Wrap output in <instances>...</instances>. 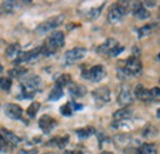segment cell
I'll return each instance as SVG.
<instances>
[{
	"instance_id": "obj_15",
	"label": "cell",
	"mask_w": 160,
	"mask_h": 154,
	"mask_svg": "<svg viewBox=\"0 0 160 154\" xmlns=\"http://www.w3.org/2000/svg\"><path fill=\"white\" fill-rule=\"evenodd\" d=\"M133 15L139 20H145L150 16V13L143 6V3H136L133 9Z\"/></svg>"
},
{
	"instance_id": "obj_37",
	"label": "cell",
	"mask_w": 160,
	"mask_h": 154,
	"mask_svg": "<svg viewBox=\"0 0 160 154\" xmlns=\"http://www.w3.org/2000/svg\"><path fill=\"white\" fill-rule=\"evenodd\" d=\"M145 6H155V1H145L143 3Z\"/></svg>"
},
{
	"instance_id": "obj_17",
	"label": "cell",
	"mask_w": 160,
	"mask_h": 154,
	"mask_svg": "<svg viewBox=\"0 0 160 154\" xmlns=\"http://www.w3.org/2000/svg\"><path fill=\"white\" fill-rule=\"evenodd\" d=\"M68 88H69L70 95L74 97H82L86 94V88H85L84 85L77 84V83H72Z\"/></svg>"
},
{
	"instance_id": "obj_20",
	"label": "cell",
	"mask_w": 160,
	"mask_h": 154,
	"mask_svg": "<svg viewBox=\"0 0 160 154\" xmlns=\"http://www.w3.org/2000/svg\"><path fill=\"white\" fill-rule=\"evenodd\" d=\"M69 142V136L65 135L63 137H56L53 139L49 141V143H47V146H56L58 148H64Z\"/></svg>"
},
{
	"instance_id": "obj_24",
	"label": "cell",
	"mask_w": 160,
	"mask_h": 154,
	"mask_svg": "<svg viewBox=\"0 0 160 154\" xmlns=\"http://www.w3.org/2000/svg\"><path fill=\"white\" fill-rule=\"evenodd\" d=\"M1 8L5 13H12L16 10V8H19V3L18 1H4L1 3Z\"/></svg>"
},
{
	"instance_id": "obj_28",
	"label": "cell",
	"mask_w": 160,
	"mask_h": 154,
	"mask_svg": "<svg viewBox=\"0 0 160 154\" xmlns=\"http://www.w3.org/2000/svg\"><path fill=\"white\" fill-rule=\"evenodd\" d=\"M59 111H60V114H62V115L67 116V117H69V116L73 115L74 109H73L72 101H70V102H67V104H65V105H63V106H60Z\"/></svg>"
},
{
	"instance_id": "obj_14",
	"label": "cell",
	"mask_w": 160,
	"mask_h": 154,
	"mask_svg": "<svg viewBox=\"0 0 160 154\" xmlns=\"http://www.w3.org/2000/svg\"><path fill=\"white\" fill-rule=\"evenodd\" d=\"M0 136L4 138V141H5L6 143L14 144V146L19 144L21 142L20 137H18L14 132H11V131H9V130H6V128H1V130H0Z\"/></svg>"
},
{
	"instance_id": "obj_8",
	"label": "cell",
	"mask_w": 160,
	"mask_h": 154,
	"mask_svg": "<svg viewBox=\"0 0 160 154\" xmlns=\"http://www.w3.org/2000/svg\"><path fill=\"white\" fill-rule=\"evenodd\" d=\"M92 96L95 99V102H96L98 106H103L107 102H110V100H111V93H110V89L108 88L101 86V88H98L96 90L92 91Z\"/></svg>"
},
{
	"instance_id": "obj_38",
	"label": "cell",
	"mask_w": 160,
	"mask_h": 154,
	"mask_svg": "<svg viewBox=\"0 0 160 154\" xmlns=\"http://www.w3.org/2000/svg\"><path fill=\"white\" fill-rule=\"evenodd\" d=\"M63 154H81L80 152H75V151H64Z\"/></svg>"
},
{
	"instance_id": "obj_18",
	"label": "cell",
	"mask_w": 160,
	"mask_h": 154,
	"mask_svg": "<svg viewBox=\"0 0 160 154\" xmlns=\"http://www.w3.org/2000/svg\"><path fill=\"white\" fill-rule=\"evenodd\" d=\"M20 53H21V47L19 43L10 44L6 48V51H5V56H6V58H9V59H16V58L20 56Z\"/></svg>"
},
{
	"instance_id": "obj_23",
	"label": "cell",
	"mask_w": 160,
	"mask_h": 154,
	"mask_svg": "<svg viewBox=\"0 0 160 154\" xmlns=\"http://www.w3.org/2000/svg\"><path fill=\"white\" fill-rule=\"evenodd\" d=\"M72 83H73V81H72V77H70L69 74H62V75H59V77L57 78V80H56V85H58L60 88H63V86H69Z\"/></svg>"
},
{
	"instance_id": "obj_10",
	"label": "cell",
	"mask_w": 160,
	"mask_h": 154,
	"mask_svg": "<svg viewBox=\"0 0 160 154\" xmlns=\"http://www.w3.org/2000/svg\"><path fill=\"white\" fill-rule=\"evenodd\" d=\"M38 126H40V128L43 131V133H49L56 126H57V121L53 118V117H51V116L48 115H43L41 117L40 120H38Z\"/></svg>"
},
{
	"instance_id": "obj_19",
	"label": "cell",
	"mask_w": 160,
	"mask_h": 154,
	"mask_svg": "<svg viewBox=\"0 0 160 154\" xmlns=\"http://www.w3.org/2000/svg\"><path fill=\"white\" fill-rule=\"evenodd\" d=\"M113 141H115V144L117 147H120V148H127L129 146L132 138H131L129 135H118V136H115Z\"/></svg>"
},
{
	"instance_id": "obj_5",
	"label": "cell",
	"mask_w": 160,
	"mask_h": 154,
	"mask_svg": "<svg viewBox=\"0 0 160 154\" xmlns=\"http://www.w3.org/2000/svg\"><path fill=\"white\" fill-rule=\"evenodd\" d=\"M63 21H64V15H57V16L49 18L48 20L43 21L42 23H40V25L36 27V32H37L38 35L47 33V32L54 30L56 27H58L59 25H62Z\"/></svg>"
},
{
	"instance_id": "obj_29",
	"label": "cell",
	"mask_w": 160,
	"mask_h": 154,
	"mask_svg": "<svg viewBox=\"0 0 160 154\" xmlns=\"http://www.w3.org/2000/svg\"><path fill=\"white\" fill-rule=\"evenodd\" d=\"M157 135H158V128L154 127V126H152V125H148L143 130V136L144 137H154V136Z\"/></svg>"
},
{
	"instance_id": "obj_35",
	"label": "cell",
	"mask_w": 160,
	"mask_h": 154,
	"mask_svg": "<svg viewBox=\"0 0 160 154\" xmlns=\"http://www.w3.org/2000/svg\"><path fill=\"white\" fill-rule=\"evenodd\" d=\"M37 151L36 149H21L20 152H18V154H36Z\"/></svg>"
},
{
	"instance_id": "obj_9",
	"label": "cell",
	"mask_w": 160,
	"mask_h": 154,
	"mask_svg": "<svg viewBox=\"0 0 160 154\" xmlns=\"http://www.w3.org/2000/svg\"><path fill=\"white\" fill-rule=\"evenodd\" d=\"M4 114L11 120H20L23 111L18 104H6L4 107Z\"/></svg>"
},
{
	"instance_id": "obj_26",
	"label": "cell",
	"mask_w": 160,
	"mask_h": 154,
	"mask_svg": "<svg viewBox=\"0 0 160 154\" xmlns=\"http://www.w3.org/2000/svg\"><path fill=\"white\" fill-rule=\"evenodd\" d=\"M26 72H27V69L23 67H15L14 69L9 70V75L11 78H21L26 74Z\"/></svg>"
},
{
	"instance_id": "obj_41",
	"label": "cell",
	"mask_w": 160,
	"mask_h": 154,
	"mask_svg": "<svg viewBox=\"0 0 160 154\" xmlns=\"http://www.w3.org/2000/svg\"><path fill=\"white\" fill-rule=\"evenodd\" d=\"M2 72V65H1V63H0V73Z\"/></svg>"
},
{
	"instance_id": "obj_42",
	"label": "cell",
	"mask_w": 160,
	"mask_h": 154,
	"mask_svg": "<svg viewBox=\"0 0 160 154\" xmlns=\"http://www.w3.org/2000/svg\"><path fill=\"white\" fill-rule=\"evenodd\" d=\"M46 154H52V153H46Z\"/></svg>"
},
{
	"instance_id": "obj_7",
	"label": "cell",
	"mask_w": 160,
	"mask_h": 154,
	"mask_svg": "<svg viewBox=\"0 0 160 154\" xmlns=\"http://www.w3.org/2000/svg\"><path fill=\"white\" fill-rule=\"evenodd\" d=\"M40 56H43L42 54V47H37V48L31 49V51H27V52H21L20 56L15 59V64L19 65L20 63L33 62V60H36Z\"/></svg>"
},
{
	"instance_id": "obj_3",
	"label": "cell",
	"mask_w": 160,
	"mask_h": 154,
	"mask_svg": "<svg viewBox=\"0 0 160 154\" xmlns=\"http://www.w3.org/2000/svg\"><path fill=\"white\" fill-rule=\"evenodd\" d=\"M142 69L143 67H142V62L139 60V58L137 56H132V57L127 58L122 72L126 77H138L142 73Z\"/></svg>"
},
{
	"instance_id": "obj_32",
	"label": "cell",
	"mask_w": 160,
	"mask_h": 154,
	"mask_svg": "<svg viewBox=\"0 0 160 154\" xmlns=\"http://www.w3.org/2000/svg\"><path fill=\"white\" fill-rule=\"evenodd\" d=\"M144 90H145V88H144L142 84H138V85L134 88V96L140 100V97H142V95H143Z\"/></svg>"
},
{
	"instance_id": "obj_13",
	"label": "cell",
	"mask_w": 160,
	"mask_h": 154,
	"mask_svg": "<svg viewBox=\"0 0 160 154\" xmlns=\"http://www.w3.org/2000/svg\"><path fill=\"white\" fill-rule=\"evenodd\" d=\"M120 43H118V41L115 38H108L106 39L102 44H100L99 47H98V53H100V54H110L111 53V51L116 47V46H118Z\"/></svg>"
},
{
	"instance_id": "obj_33",
	"label": "cell",
	"mask_w": 160,
	"mask_h": 154,
	"mask_svg": "<svg viewBox=\"0 0 160 154\" xmlns=\"http://www.w3.org/2000/svg\"><path fill=\"white\" fill-rule=\"evenodd\" d=\"M124 51V47L123 46H121V44H118V46H116L112 51H111V53L108 54V56H111V57H117L120 53H122Z\"/></svg>"
},
{
	"instance_id": "obj_1",
	"label": "cell",
	"mask_w": 160,
	"mask_h": 154,
	"mask_svg": "<svg viewBox=\"0 0 160 154\" xmlns=\"http://www.w3.org/2000/svg\"><path fill=\"white\" fill-rule=\"evenodd\" d=\"M64 46V33L62 31H54L48 36L44 44L42 46L43 56H52Z\"/></svg>"
},
{
	"instance_id": "obj_25",
	"label": "cell",
	"mask_w": 160,
	"mask_h": 154,
	"mask_svg": "<svg viewBox=\"0 0 160 154\" xmlns=\"http://www.w3.org/2000/svg\"><path fill=\"white\" fill-rule=\"evenodd\" d=\"M62 96H63V88L56 85V86L52 89V91H51L48 99H49L51 101H57V100H59Z\"/></svg>"
},
{
	"instance_id": "obj_6",
	"label": "cell",
	"mask_w": 160,
	"mask_h": 154,
	"mask_svg": "<svg viewBox=\"0 0 160 154\" xmlns=\"http://www.w3.org/2000/svg\"><path fill=\"white\" fill-rule=\"evenodd\" d=\"M85 56H86V49L82 47H77V48H73L65 53L64 60H65L67 65H72V64L77 63L78 60L82 59Z\"/></svg>"
},
{
	"instance_id": "obj_34",
	"label": "cell",
	"mask_w": 160,
	"mask_h": 154,
	"mask_svg": "<svg viewBox=\"0 0 160 154\" xmlns=\"http://www.w3.org/2000/svg\"><path fill=\"white\" fill-rule=\"evenodd\" d=\"M150 94H152L153 100L160 97V88H153V89H150Z\"/></svg>"
},
{
	"instance_id": "obj_39",
	"label": "cell",
	"mask_w": 160,
	"mask_h": 154,
	"mask_svg": "<svg viewBox=\"0 0 160 154\" xmlns=\"http://www.w3.org/2000/svg\"><path fill=\"white\" fill-rule=\"evenodd\" d=\"M157 115H158V117L160 118V109H158V111H157Z\"/></svg>"
},
{
	"instance_id": "obj_16",
	"label": "cell",
	"mask_w": 160,
	"mask_h": 154,
	"mask_svg": "<svg viewBox=\"0 0 160 154\" xmlns=\"http://www.w3.org/2000/svg\"><path fill=\"white\" fill-rule=\"evenodd\" d=\"M113 120L117 121V122H122V121H126V120H129L132 117V111L128 109V107H122L120 110L115 111L113 112Z\"/></svg>"
},
{
	"instance_id": "obj_27",
	"label": "cell",
	"mask_w": 160,
	"mask_h": 154,
	"mask_svg": "<svg viewBox=\"0 0 160 154\" xmlns=\"http://www.w3.org/2000/svg\"><path fill=\"white\" fill-rule=\"evenodd\" d=\"M41 107V104L40 102H37V101H33L28 107H27V115L30 116L31 118H33V117H36L37 115V112H38V110H40Z\"/></svg>"
},
{
	"instance_id": "obj_12",
	"label": "cell",
	"mask_w": 160,
	"mask_h": 154,
	"mask_svg": "<svg viewBox=\"0 0 160 154\" xmlns=\"http://www.w3.org/2000/svg\"><path fill=\"white\" fill-rule=\"evenodd\" d=\"M106 77V69L103 65H94L89 69V79L94 83H99Z\"/></svg>"
},
{
	"instance_id": "obj_30",
	"label": "cell",
	"mask_w": 160,
	"mask_h": 154,
	"mask_svg": "<svg viewBox=\"0 0 160 154\" xmlns=\"http://www.w3.org/2000/svg\"><path fill=\"white\" fill-rule=\"evenodd\" d=\"M152 31H153V27H152L150 25H145V26L140 27L139 30H138V37H139V38L147 37V36H149V35L152 33Z\"/></svg>"
},
{
	"instance_id": "obj_2",
	"label": "cell",
	"mask_w": 160,
	"mask_h": 154,
	"mask_svg": "<svg viewBox=\"0 0 160 154\" xmlns=\"http://www.w3.org/2000/svg\"><path fill=\"white\" fill-rule=\"evenodd\" d=\"M41 86V78L38 75H30L26 77L22 83H21V88H22V96L21 99H28L35 95V91L38 90Z\"/></svg>"
},
{
	"instance_id": "obj_31",
	"label": "cell",
	"mask_w": 160,
	"mask_h": 154,
	"mask_svg": "<svg viewBox=\"0 0 160 154\" xmlns=\"http://www.w3.org/2000/svg\"><path fill=\"white\" fill-rule=\"evenodd\" d=\"M12 83H11V79L10 78H0V89L1 90H5V91H9L10 88H11Z\"/></svg>"
},
{
	"instance_id": "obj_4",
	"label": "cell",
	"mask_w": 160,
	"mask_h": 154,
	"mask_svg": "<svg viewBox=\"0 0 160 154\" xmlns=\"http://www.w3.org/2000/svg\"><path fill=\"white\" fill-rule=\"evenodd\" d=\"M127 6H128V3H117V4H115L108 11V15H107L108 22L112 23V25H116V23L121 22L124 18V15H126Z\"/></svg>"
},
{
	"instance_id": "obj_22",
	"label": "cell",
	"mask_w": 160,
	"mask_h": 154,
	"mask_svg": "<svg viewBox=\"0 0 160 154\" xmlns=\"http://www.w3.org/2000/svg\"><path fill=\"white\" fill-rule=\"evenodd\" d=\"M138 154H158L157 147L150 143H144L138 149Z\"/></svg>"
},
{
	"instance_id": "obj_21",
	"label": "cell",
	"mask_w": 160,
	"mask_h": 154,
	"mask_svg": "<svg viewBox=\"0 0 160 154\" xmlns=\"http://www.w3.org/2000/svg\"><path fill=\"white\" fill-rule=\"evenodd\" d=\"M75 133H77V136L79 137L80 139H85V138H89L90 136L94 135V133H95V130H94L92 127L88 126V127H82V128L77 130Z\"/></svg>"
},
{
	"instance_id": "obj_36",
	"label": "cell",
	"mask_w": 160,
	"mask_h": 154,
	"mask_svg": "<svg viewBox=\"0 0 160 154\" xmlns=\"http://www.w3.org/2000/svg\"><path fill=\"white\" fill-rule=\"evenodd\" d=\"M5 146H6V142L4 141V138L0 136V152L5 149Z\"/></svg>"
},
{
	"instance_id": "obj_11",
	"label": "cell",
	"mask_w": 160,
	"mask_h": 154,
	"mask_svg": "<svg viewBox=\"0 0 160 154\" xmlns=\"http://www.w3.org/2000/svg\"><path fill=\"white\" fill-rule=\"evenodd\" d=\"M133 102V95L129 90L128 86H123L121 89L118 97H117V104L122 107H127L128 105H131Z\"/></svg>"
},
{
	"instance_id": "obj_40",
	"label": "cell",
	"mask_w": 160,
	"mask_h": 154,
	"mask_svg": "<svg viewBox=\"0 0 160 154\" xmlns=\"http://www.w3.org/2000/svg\"><path fill=\"white\" fill-rule=\"evenodd\" d=\"M100 154H113V153H111V152H102V153Z\"/></svg>"
}]
</instances>
